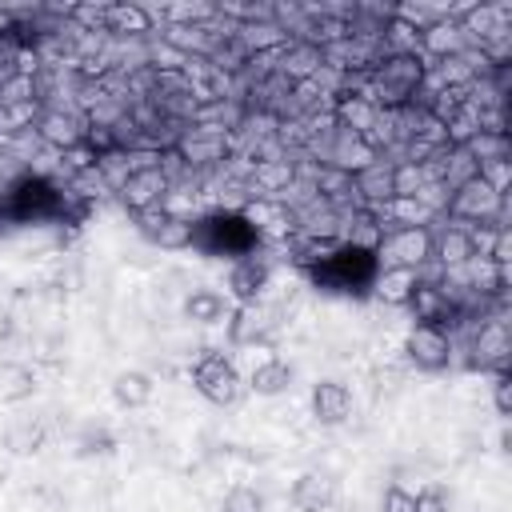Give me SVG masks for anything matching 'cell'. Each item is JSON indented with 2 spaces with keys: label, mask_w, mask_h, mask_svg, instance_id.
I'll return each instance as SVG.
<instances>
[{
  "label": "cell",
  "mask_w": 512,
  "mask_h": 512,
  "mask_svg": "<svg viewBox=\"0 0 512 512\" xmlns=\"http://www.w3.org/2000/svg\"><path fill=\"white\" fill-rule=\"evenodd\" d=\"M492 404L500 416H512V380L508 372H492Z\"/></svg>",
  "instance_id": "83f0119b"
},
{
  "label": "cell",
  "mask_w": 512,
  "mask_h": 512,
  "mask_svg": "<svg viewBox=\"0 0 512 512\" xmlns=\"http://www.w3.org/2000/svg\"><path fill=\"white\" fill-rule=\"evenodd\" d=\"M0 220L68 224V188L48 172H24L0 188Z\"/></svg>",
  "instance_id": "6da1fadb"
},
{
  "label": "cell",
  "mask_w": 512,
  "mask_h": 512,
  "mask_svg": "<svg viewBox=\"0 0 512 512\" xmlns=\"http://www.w3.org/2000/svg\"><path fill=\"white\" fill-rule=\"evenodd\" d=\"M32 132L40 136V144H44V148L68 152V148H80V144H84V136H88V120H84V112H80V108L48 104V108H40V116H36V128H32Z\"/></svg>",
  "instance_id": "ba28073f"
},
{
  "label": "cell",
  "mask_w": 512,
  "mask_h": 512,
  "mask_svg": "<svg viewBox=\"0 0 512 512\" xmlns=\"http://www.w3.org/2000/svg\"><path fill=\"white\" fill-rule=\"evenodd\" d=\"M268 284H272V264H268L260 252L232 260V268H228V296H232L236 304H256V300H264V288H268Z\"/></svg>",
  "instance_id": "8fae6325"
},
{
  "label": "cell",
  "mask_w": 512,
  "mask_h": 512,
  "mask_svg": "<svg viewBox=\"0 0 512 512\" xmlns=\"http://www.w3.org/2000/svg\"><path fill=\"white\" fill-rule=\"evenodd\" d=\"M404 352L420 372H444L456 360V336L436 324H412L404 336Z\"/></svg>",
  "instance_id": "52a82bcc"
},
{
  "label": "cell",
  "mask_w": 512,
  "mask_h": 512,
  "mask_svg": "<svg viewBox=\"0 0 512 512\" xmlns=\"http://www.w3.org/2000/svg\"><path fill=\"white\" fill-rule=\"evenodd\" d=\"M380 512H416V492H408L404 484H388L380 496Z\"/></svg>",
  "instance_id": "4316f807"
},
{
  "label": "cell",
  "mask_w": 512,
  "mask_h": 512,
  "mask_svg": "<svg viewBox=\"0 0 512 512\" xmlns=\"http://www.w3.org/2000/svg\"><path fill=\"white\" fill-rule=\"evenodd\" d=\"M392 168H396V160L376 156L368 168H360V172L352 176V188H356V196H360L364 208H380V204H388V200L396 196V188H392Z\"/></svg>",
  "instance_id": "2e32d148"
},
{
  "label": "cell",
  "mask_w": 512,
  "mask_h": 512,
  "mask_svg": "<svg viewBox=\"0 0 512 512\" xmlns=\"http://www.w3.org/2000/svg\"><path fill=\"white\" fill-rule=\"evenodd\" d=\"M32 388H36V380L28 368H16V364L0 368V396L4 400H24V396H32Z\"/></svg>",
  "instance_id": "d4e9b609"
},
{
  "label": "cell",
  "mask_w": 512,
  "mask_h": 512,
  "mask_svg": "<svg viewBox=\"0 0 512 512\" xmlns=\"http://www.w3.org/2000/svg\"><path fill=\"white\" fill-rule=\"evenodd\" d=\"M180 308H184V316H188L192 324H204V328H208V324H224L228 312H232L228 296L216 292V288H192Z\"/></svg>",
  "instance_id": "44dd1931"
},
{
  "label": "cell",
  "mask_w": 512,
  "mask_h": 512,
  "mask_svg": "<svg viewBox=\"0 0 512 512\" xmlns=\"http://www.w3.org/2000/svg\"><path fill=\"white\" fill-rule=\"evenodd\" d=\"M4 444H8V452H16V456H32V452H40V444H44V428H40L36 420H20V424H12V428L4 432Z\"/></svg>",
  "instance_id": "603a6c76"
},
{
  "label": "cell",
  "mask_w": 512,
  "mask_h": 512,
  "mask_svg": "<svg viewBox=\"0 0 512 512\" xmlns=\"http://www.w3.org/2000/svg\"><path fill=\"white\" fill-rule=\"evenodd\" d=\"M80 448H84V452H112V448H116V440H112L104 428H84Z\"/></svg>",
  "instance_id": "f1b7e54d"
},
{
  "label": "cell",
  "mask_w": 512,
  "mask_h": 512,
  "mask_svg": "<svg viewBox=\"0 0 512 512\" xmlns=\"http://www.w3.org/2000/svg\"><path fill=\"white\" fill-rule=\"evenodd\" d=\"M304 272L324 292H336V296H372V280L380 272V260H376V252L340 240L324 260H316Z\"/></svg>",
  "instance_id": "3957f363"
},
{
  "label": "cell",
  "mask_w": 512,
  "mask_h": 512,
  "mask_svg": "<svg viewBox=\"0 0 512 512\" xmlns=\"http://www.w3.org/2000/svg\"><path fill=\"white\" fill-rule=\"evenodd\" d=\"M168 188H172V180L164 176V168H160V160H156V164L136 168V172L116 188V196H120V204H124L132 216H140V212L160 208L164 196H168Z\"/></svg>",
  "instance_id": "30bf717a"
},
{
  "label": "cell",
  "mask_w": 512,
  "mask_h": 512,
  "mask_svg": "<svg viewBox=\"0 0 512 512\" xmlns=\"http://www.w3.org/2000/svg\"><path fill=\"white\" fill-rule=\"evenodd\" d=\"M448 508H452V492L444 484L416 488V512H448Z\"/></svg>",
  "instance_id": "484cf974"
},
{
  "label": "cell",
  "mask_w": 512,
  "mask_h": 512,
  "mask_svg": "<svg viewBox=\"0 0 512 512\" xmlns=\"http://www.w3.org/2000/svg\"><path fill=\"white\" fill-rule=\"evenodd\" d=\"M288 496L296 512H328L336 504V480H328L324 472H300Z\"/></svg>",
  "instance_id": "d6986e66"
},
{
  "label": "cell",
  "mask_w": 512,
  "mask_h": 512,
  "mask_svg": "<svg viewBox=\"0 0 512 512\" xmlns=\"http://www.w3.org/2000/svg\"><path fill=\"white\" fill-rule=\"evenodd\" d=\"M292 364L284 360V356H276V352H268V356H260L252 368H248V380H244V388H252L256 396H280V392H288L292 388Z\"/></svg>",
  "instance_id": "ac0fdd59"
},
{
  "label": "cell",
  "mask_w": 512,
  "mask_h": 512,
  "mask_svg": "<svg viewBox=\"0 0 512 512\" xmlns=\"http://www.w3.org/2000/svg\"><path fill=\"white\" fill-rule=\"evenodd\" d=\"M192 388H196L208 404L228 408V404H236V400L244 396V376H240V368H236L232 356H224V352H216V348H204V352L196 356V364H192Z\"/></svg>",
  "instance_id": "277c9868"
},
{
  "label": "cell",
  "mask_w": 512,
  "mask_h": 512,
  "mask_svg": "<svg viewBox=\"0 0 512 512\" xmlns=\"http://www.w3.org/2000/svg\"><path fill=\"white\" fill-rule=\"evenodd\" d=\"M152 396H156L152 372H144V368H124V372L112 376V400H116L120 408H144V404H152Z\"/></svg>",
  "instance_id": "ffe728a7"
},
{
  "label": "cell",
  "mask_w": 512,
  "mask_h": 512,
  "mask_svg": "<svg viewBox=\"0 0 512 512\" xmlns=\"http://www.w3.org/2000/svg\"><path fill=\"white\" fill-rule=\"evenodd\" d=\"M408 308H412L416 324H436V328H448V332H456V324H460V312L452 308V300L440 292L436 280H420L408 296Z\"/></svg>",
  "instance_id": "4fadbf2b"
},
{
  "label": "cell",
  "mask_w": 512,
  "mask_h": 512,
  "mask_svg": "<svg viewBox=\"0 0 512 512\" xmlns=\"http://www.w3.org/2000/svg\"><path fill=\"white\" fill-rule=\"evenodd\" d=\"M224 328H228V344L232 348H264L272 340V332H276V308H268L264 300L232 304Z\"/></svg>",
  "instance_id": "9c48e42d"
},
{
  "label": "cell",
  "mask_w": 512,
  "mask_h": 512,
  "mask_svg": "<svg viewBox=\"0 0 512 512\" xmlns=\"http://www.w3.org/2000/svg\"><path fill=\"white\" fill-rule=\"evenodd\" d=\"M156 32V16L144 4H128V0H112L108 16H104V36L108 40H148Z\"/></svg>",
  "instance_id": "7c38bea8"
},
{
  "label": "cell",
  "mask_w": 512,
  "mask_h": 512,
  "mask_svg": "<svg viewBox=\"0 0 512 512\" xmlns=\"http://www.w3.org/2000/svg\"><path fill=\"white\" fill-rule=\"evenodd\" d=\"M352 388L344 384V380H320L316 388H312V416L320 420V424H328V428H336V424H344L348 416H352Z\"/></svg>",
  "instance_id": "e0dca14e"
},
{
  "label": "cell",
  "mask_w": 512,
  "mask_h": 512,
  "mask_svg": "<svg viewBox=\"0 0 512 512\" xmlns=\"http://www.w3.org/2000/svg\"><path fill=\"white\" fill-rule=\"evenodd\" d=\"M220 512H268V500L252 484H232L220 500Z\"/></svg>",
  "instance_id": "cb8c5ba5"
},
{
  "label": "cell",
  "mask_w": 512,
  "mask_h": 512,
  "mask_svg": "<svg viewBox=\"0 0 512 512\" xmlns=\"http://www.w3.org/2000/svg\"><path fill=\"white\" fill-rule=\"evenodd\" d=\"M332 124L368 140L376 132V124H380V108L364 92H336V100H332Z\"/></svg>",
  "instance_id": "5bb4252c"
},
{
  "label": "cell",
  "mask_w": 512,
  "mask_h": 512,
  "mask_svg": "<svg viewBox=\"0 0 512 512\" xmlns=\"http://www.w3.org/2000/svg\"><path fill=\"white\" fill-rule=\"evenodd\" d=\"M260 244H264V236L252 228V220L240 208H208L192 220V244L188 248H196L204 256L240 260V256L260 252Z\"/></svg>",
  "instance_id": "7a4b0ae2"
},
{
  "label": "cell",
  "mask_w": 512,
  "mask_h": 512,
  "mask_svg": "<svg viewBox=\"0 0 512 512\" xmlns=\"http://www.w3.org/2000/svg\"><path fill=\"white\" fill-rule=\"evenodd\" d=\"M416 284H420V272H412V268H380L372 280V296L392 308H408V296Z\"/></svg>",
  "instance_id": "7402d4cb"
},
{
  "label": "cell",
  "mask_w": 512,
  "mask_h": 512,
  "mask_svg": "<svg viewBox=\"0 0 512 512\" xmlns=\"http://www.w3.org/2000/svg\"><path fill=\"white\" fill-rule=\"evenodd\" d=\"M472 256H476V244H472V228H468V224L448 220L444 228L432 232V260H436L444 272L464 268Z\"/></svg>",
  "instance_id": "9a60e30c"
},
{
  "label": "cell",
  "mask_w": 512,
  "mask_h": 512,
  "mask_svg": "<svg viewBox=\"0 0 512 512\" xmlns=\"http://www.w3.org/2000/svg\"><path fill=\"white\" fill-rule=\"evenodd\" d=\"M380 268H412L420 272L432 260V228H384L376 244Z\"/></svg>",
  "instance_id": "8992f818"
},
{
  "label": "cell",
  "mask_w": 512,
  "mask_h": 512,
  "mask_svg": "<svg viewBox=\"0 0 512 512\" xmlns=\"http://www.w3.org/2000/svg\"><path fill=\"white\" fill-rule=\"evenodd\" d=\"M500 216H504V196L496 188H488L480 176H472V180H464L460 188L448 192L444 220L480 228V224H500Z\"/></svg>",
  "instance_id": "5b68a950"
}]
</instances>
